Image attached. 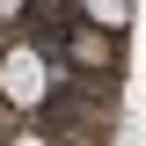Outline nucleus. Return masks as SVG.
Segmentation results:
<instances>
[{"label":"nucleus","mask_w":146,"mask_h":146,"mask_svg":"<svg viewBox=\"0 0 146 146\" xmlns=\"http://www.w3.org/2000/svg\"><path fill=\"white\" fill-rule=\"evenodd\" d=\"M22 7H29V0H0V15H22Z\"/></svg>","instance_id":"nucleus-3"},{"label":"nucleus","mask_w":146,"mask_h":146,"mask_svg":"<svg viewBox=\"0 0 146 146\" xmlns=\"http://www.w3.org/2000/svg\"><path fill=\"white\" fill-rule=\"evenodd\" d=\"M80 7H88L102 29H124V15H131V0H80Z\"/></svg>","instance_id":"nucleus-2"},{"label":"nucleus","mask_w":146,"mask_h":146,"mask_svg":"<svg viewBox=\"0 0 146 146\" xmlns=\"http://www.w3.org/2000/svg\"><path fill=\"white\" fill-rule=\"evenodd\" d=\"M44 88H51V73H44V51H29V44L0 51V95H7L15 110H36V102H44Z\"/></svg>","instance_id":"nucleus-1"},{"label":"nucleus","mask_w":146,"mask_h":146,"mask_svg":"<svg viewBox=\"0 0 146 146\" xmlns=\"http://www.w3.org/2000/svg\"><path fill=\"white\" fill-rule=\"evenodd\" d=\"M15 146H51V139H36V131H29V139H15Z\"/></svg>","instance_id":"nucleus-4"}]
</instances>
